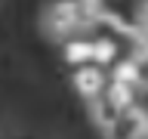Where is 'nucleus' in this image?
Listing matches in <instances>:
<instances>
[{
  "mask_svg": "<svg viewBox=\"0 0 148 139\" xmlns=\"http://www.w3.org/2000/svg\"><path fill=\"white\" fill-rule=\"evenodd\" d=\"M108 136H127V139H139V136H148V118L145 111L139 108H123L114 120V127L108 130Z\"/></svg>",
  "mask_w": 148,
  "mask_h": 139,
  "instance_id": "f257e3e1",
  "label": "nucleus"
},
{
  "mask_svg": "<svg viewBox=\"0 0 148 139\" xmlns=\"http://www.w3.org/2000/svg\"><path fill=\"white\" fill-rule=\"evenodd\" d=\"M77 25V3H59L49 6V12L43 16V28L49 37H62L65 31H71Z\"/></svg>",
  "mask_w": 148,
  "mask_h": 139,
  "instance_id": "f03ea898",
  "label": "nucleus"
},
{
  "mask_svg": "<svg viewBox=\"0 0 148 139\" xmlns=\"http://www.w3.org/2000/svg\"><path fill=\"white\" fill-rule=\"evenodd\" d=\"M102 83H105V81H102V71H99V68H80V71L74 74V87H77V93L86 96V99L102 90Z\"/></svg>",
  "mask_w": 148,
  "mask_h": 139,
  "instance_id": "7ed1b4c3",
  "label": "nucleus"
},
{
  "mask_svg": "<svg viewBox=\"0 0 148 139\" xmlns=\"http://www.w3.org/2000/svg\"><path fill=\"white\" fill-rule=\"evenodd\" d=\"M130 65H133V74H136V83L148 90V53L136 56V59H133Z\"/></svg>",
  "mask_w": 148,
  "mask_h": 139,
  "instance_id": "20e7f679",
  "label": "nucleus"
},
{
  "mask_svg": "<svg viewBox=\"0 0 148 139\" xmlns=\"http://www.w3.org/2000/svg\"><path fill=\"white\" fill-rule=\"evenodd\" d=\"M114 81L123 83V87H130V83H136V74H133V65H123V68H117V74H114Z\"/></svg>",
  "mask_w": 148,
  "mask_h": 139,
  "instance_id": "39448f33",
  "label": "nucleus"
},
{
  "mask_svg": "<svg viewBox=\"0 0 148 139\" xmlns=\"http://www.w3.org/2000/svg\"><path fill=\"white\" fill-rule=\"evenodd\" d=\"M139 22H142V28H145V31H148V3H145V6H142V16H139Z\"/></svg>",
  "mask_w": 148,
  "mask_h": 139,
  "instance_id": "423d86ee",
  "label": "nucleus"
}]
</instances>
